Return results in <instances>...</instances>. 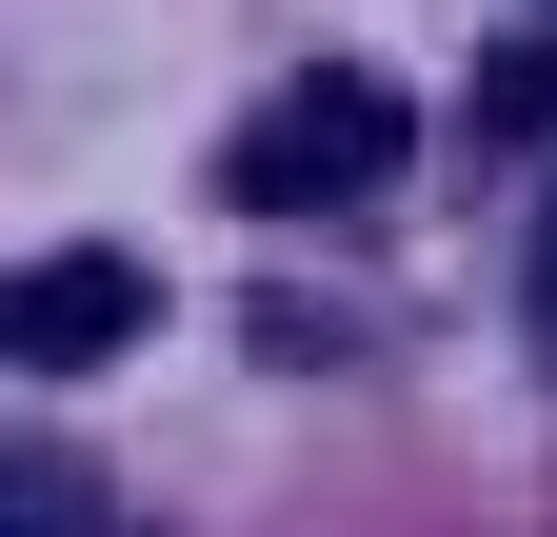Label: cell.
<instances>
[{"label": "cell", "mask_w": 557, "mask_h": 537, "mask_svg": "<svg viewBox=\"0 0 557 537\" xmlns=\"http://www.w3.org/2000/svg\"><path fill=\"white\" fill-rule=\"evenodd\" d=\"M518 319H537V359H557V199H537V259H518Z\"/></svg>", "instance_id": "5b68a950"}, {"label": "cell", "mask_w": 557, "mask_h": 537, "mask_svg": "<svg viewBox=\"0 0 557 537\" xmlns=\"http://www.w3.org/2000/svg\"><path fill=\"white\" fill-rule=\"evenodd\" d=\"M139 319H160V279L139 259H0V378H81V359H139Z\"/></svg>", "instance_id": "7a4b0ae2"}, {"label": "cell", "mask_w": 557, "mask_h": 537, "mask_svg": "<svg viewBox=\"0 0 557 537\" xmlns=\"http://www.w3.org/2000/svg\"><path fill=\"white\" fill-rule=\"evenodd\" d=\"M398 140H418V120H398L379 60H299V80L239 120V160H220V179L259 199V220H338V199H379V179H398Z\"/></svg>", "instance_id": "6da1fadb"}, {"label": "cell", "mask_w": 557, "mask_h": 537, "mask_svg": "<svg viewBox=\"0 0 557 537\" xmlns=\"http://www.w3.org/2000/svg\"><path fill=\"white\" fill-rule=\"evenodd\" d=\"M0 517H100V478L81 458H0Z\"/></svg>", "instance_id": "277c9868"}, {"label": "cell", "mask_w": 557, "mask_h": 537, "mask_svg": "<svg viewBox=\"0 0 557 537\" xmlns=\"http://www.w3.org/2000/svg\"><path fill=\"white\" fill-rule=\"evenodd\" d=\"M478 120H498V140H557V40H498V80H478Z\"/></svg>", "instance_id": "3957f363"}]
</instances>
